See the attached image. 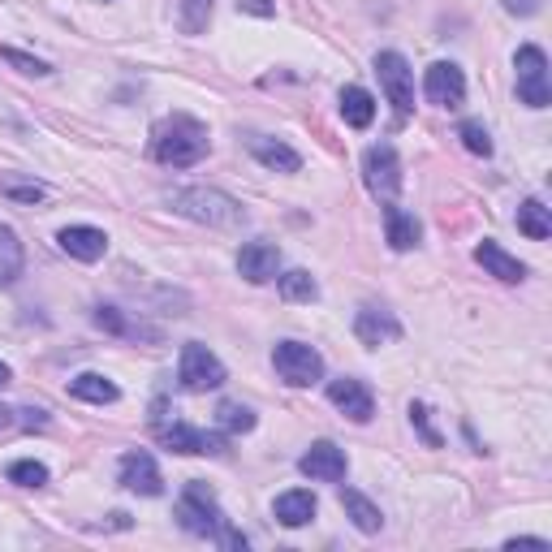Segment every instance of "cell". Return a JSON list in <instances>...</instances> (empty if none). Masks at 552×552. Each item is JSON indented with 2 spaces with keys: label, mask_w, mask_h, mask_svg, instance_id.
Listing matches in <instances>:
<instances>
[{
  "label": "cell",
  "mask_w": 552,
  "mask_h": 552,
  "mask_svg": "<svg viewBox=\"0 0 552 552\" xmlns=\"http://www.w3.org/2000/svg\"><path fill=\"white\" fill-rule=\"evenodd\" d=\"M475 264L488 272V276H496V281H505V285H518L522 276H527V268H522L501 242H488V238L475 246Z\"/></svg>",
  "instance_id": "obj_17"
},
{
  "label": "cell",
  "mask_w": 552,
  "mask_h": 552,
  "mask_svg": "<svg viewBox=\"0 0 552 552\" xmlns=\"http://www.w3.org/2000/svg\"><path fill=\"white\" fill-rule=\"evenodd\" d=\"M22 264H26V255H22V242H18V233H13L9 225H0V285H13L22 276Z\"/></svg>",
  "instance_id": "obj_25"
},
{
  "label": "cell",
  "mask_w": 552,
  "mask_h": 552,
  "mask_svg": "<svg viewBox=\"0 0 552 552\" xmlns=\"http://www.w3.org/2000/svg\"><path fill=\"white\" fill-rule=\"evenodd\" d=\"M458 138L466 143V151H471V156H483L488 160L492 156V134L483 130V121H462V130H458Z\"/></svg>",
  "instance_id": "obj_32"
},
{
  "label": "cell",
  "mask_w": 552,
  "mask_h": 552,
  "mask_svg": "<svg viewBox=\"0 0 552 552\" xmlns=\"http://www.w3.org/2000/svg\"><path fill=\"white\" fill-rule=\"evenodd\" d=\"M9 483H18V488H44L48 483V466L35 462V458H22L9 466Z\"/></svg>",
  "instance_id": "obj_30"
},
{
  "label": "cell",
  "mask_w": 552,
  "mask_h": 552,
  "mask_svg": "<svg viewBox=\"0 0 552 552\" xmlns=\"http://www.w3.org/2000/svg\"><path fill=\"white\" fill-rule=\"evenodd\" d=\"M518 229L527 233L531 242L552 238V216H548V207H544L540 199H527V203L518 207Z\"/></svg>",
  "instance_id": "obj_26"
},
{
  "label": "cell",
  "mask_w": 552,
  "mask_h": 552,
  "mask_svg": "<svg viewBox=\"0 0 552 552\" xmlns=\"http://www.w3.org/2000/svg\"><path fill=\"white\" fill-rule=\"evenodd\" d=\"M540 5H544V0H505V9L518 13V18H535V13H540Z\"/></svg>",
  "instance_id": "obj_35"
},
{
  "label": "cell",
  "mask_w": 552,
  "mask_h": 552,
  "mask_svg": "<svg viewBox=\"0 0 552 552\" xmlns=\"http://www.w3.org/2000/svg\"><path fill=\"white\" fill-rule=\"evenodd\" d=\"M514 69H518V100L527 108H548L552 104V82H548V57L544 48H518L514 57Z\"/></svg>",
  "instance_id": "obj_6"
},
{
  "label": "cell",
  "mask_w": 552,
  "mask_h": 552,
  "mask_svg": "<svg viewBox=\"0 0 552 552\" xmlns=\"http://www.w3.org/2000/svg\"><path fill=\"white\" fill-rule=\"evenodd\" d=\"M22 414H26V419H22L26 427H44V423H48V419H44V410H22Z\"/></svg>",
  "instance_id": "obj_38"
},
{
  "label": "cell",
  "mask_w": 552,
  "mask_h": 552,
  "mask_svg": "<svg viewBox=\"0 0 552 552\" xmlns=\"http://www.w3.org/2000/svg\"><path fill=\"white\" fill-rule=\"evenodd\" d=\"M341 117H345V126L367 130L371 121H376V100H371V91H363V87H345V91H341Z\"/></svg>",
  "instance_id": "obj_23"
},
{
  "label": "cell",
  "mask_w": 552,
  "mask_h": 552,
  "mask_svg": "<svg viewBox=\"0 0 552 552\" xmlns=\"http://www.w3.org/2000/svg\"><path fill=\"white\" fill-rule=\"evenodd\" d=\"M177 518H182V527H186L190 535L216 540L220 548H229V552H246V535L233 531V522L225 518V509L216 505L212 488H207V483H199V479L186 483L182 501H177Z\"/></svg>",
  "instance_id": "obj_1"
},
{
  "label": "cell",
  "mask_w": 552,
  "mask_h": 552,
  "mask_svg": "<svg viewBox=\"0 0 552 552\" xmlns=\"http://www.w3.org/2000/svg\"><path fill=\"white\" fill-rule=\"evenodd\" d=\"M376 74H380V87L389 95V104L397 108V117H410L414 113V69L406 65V57L402 52H380Z\"/></svg>",
  "instance_id": "obj_8"
},
{
  "label": "cell",
  "mask_w": 552,
  "mask_h": 552,
  "mask_svg": "<svg viewBox=\"0 0 552 552\" xmlns=\"http://www.w3.org/2000/svg\"><path fill=\"white\" fill-rule=\"evenodd\" d=\"M410 423H414V427H419V432H423V440H427V445H432V449L440 445L436 427H432V423H427V406H419V402H414V406H410Z\"/></svg>",
  "instance_id": "obj_34"
},
{
  "label": "cell",
  "mask_w": 552,
  "mask_h": 552,
  "mask_svg": "<svg viewBox=\"0 0 552 552\" xmlns=\"http://www.w3.org/2000/svg\"><path fill=\"white\" fill-rule=\"evenodd\" d=\"M177 380H182L186 393H207V389H220L225 384V363L207 350V345L190 341L182 345V363H177Z\"/></svg>",
  "instance_id": "obj_7"
},
{
  "label": "cell",
  "mask_w": 552,
  "mask_h": 552,
  "mask_svg": "<svg viewBox=\"0 0 552 552\" xmlns=\"http://www.w3.org/2000/svg\"><path fill=\"white\" fill-rule=\"evenodd\" d=\"M276 281H281V298H289V302H315V298H320V285H315V276L302 272V268L276 276Z\"/></svg>",
  "instance_id": "obj_28"
},
{
  "label": "cell",
  "mask_w": 552,
  "mask_h": 552,
  "mask_svg": "<svg viewBox=\"0 0 552 552\" xmlns=\"http://www.w3.org/2000/svg\"><path fill=\"white\" fill-rule=\"evenodd\" d=\"M251 156L264 164V169L272 173H298L302 169V156L289 143H281V138H268V134H255L251 138Z\"/></svg>",
  "instance_id": "obj_18"
},
{
  "label": "cell",
  "mask_w": 552,
  "mask_h": 552,
  "mask_svg": "<svg viewBox=\"0 0 552 552\" xmlns=\"http://www.w3.org/2000/svg\"><path fill=\"white\" fill-rule=\"evenodd\" d=\"M384 233H389V246L393 251H410L419 242V220L402 207H384Z\"/></svg>",
  "instance_id": "obj_24"
},
{
  "label": "cell",
  "mask_w": 552,
  "mask_h": 552,
  "mask_svg": "<svg viewBox=\"0 0 552 552\" xmlns=\"http://www.w3.org/2000/svg\"><path fill=\"white\" fill-rule=\"evenodd\" d=\"M238 272L246 276L251 285H264L281 272V251L272 242H246L238 251Z\"/></svg>",
  "instance_id": "obj_14"
},
{
  "label": "cell",
  "mask_w": 552,
  "mask_h": 552,
  "mask_svg": "<svg viewBox=\"0 0 552 552\" xmlns=\"http://www.w3.org/2000/svg\"><path fill=\"white\" fill-rule=\"evenodd\" d=\"M328 402H333L345 419H354V423H367L371 414H376V397H371V389L363 380H350V376L328 384Z\"/></svg>",
  "instance_id": "obj_11"
},
{
  "label": "cell",
  "mask_w": 552,
  "mask_h": 552,
  "mask_svg": "<svg viewBox=\"0 0 552 552\" xmlns=\"http://www.w3.org/2000/svg\"><path fill=\"white\" fill-rule=\"evenodd\" d=\"M0 190H5L9 199H18V203H39V199L48 195V190L39 186V182H13V177H5V182H0Z\"/></svg>",
  "instance_id": "obj_33"
},
{
  "label": "cell",
  "mask_w": 552,
  "mask_h": 552,
  "mask_svg": "<svg viewBox=\"0 0 552 552\" xmlns=\"http://www.w3.org/2000/svg\"><path fill=\"white\" fill-rule=\"evenodd\" d=\"M160 440L169 445L173 453H212V458H220L225 453V440L220 436H207V432H199V427H190V423H173V427H160Z\"/></svg>",
  "instance_id": "obj_15"
},
{
  "label": "cell",
  "mask_w": 552,
  "mask_h": 552,
  "mask_svg": "<svg viewBox=\"0 0 552 552\" xmlns=\"http://www.w3.org/2000/svg\"><path fill=\"white\" fill-rule=\"evenodd\" d=\"M173 212L177 216H186V220H195V225H207V229H238L246 212H242V203L225 195V190H216V186H186V190H173Z\"/></svg>",
  "instance_id": "obj_3"
},
{
  "label": "cell",
  "mask_w": 552,
  "mask_h": 552,
  "mask_svg": "<svg viewBox=\"0 0 552 552\" xmlns=\"http://www.w3.org/2000/svg\"><path fill=\"white\" fill-rule=\"evenodd\" d=\"M91 320H95V328H104V333H113V337H134V341H156L160 337L156 328H147L143 320H134V315L117 311V307H95Z\"/></svg>",
  "instance_id": "obj_20"
},
{
  "label": "cell",
  "mask_w": 552,
  "mask_h": 552,
  "mask_svg": "<svg viewBox=\"0 0 552 552\" xmlns=\"http://www.w3.org/2000/svg\"><path fill=\"white\" fill-rule=\"evenodd\" d=\"M315 509H320V501H315V492L307 488H294V492H281L272 505V514L281 527H307V522L315 518Z\"/></svg>",
  "instance_id": "obj_19"
},
{
  "label": "cell",
  "mask_w": 552,
  "mask_h": 552,
  "mask_svg": "<svg viewBox=\"0 0 552 552\" xmlns=\"http://www.w3.org/2000/svg\"><path fill=\"white\" fill-rule=\"evenodd\" d=\"M216 423L225 427L229 436H246V432H255V410L242 406V402H220L216 406Z\"/></svg>",
  "instance_id": "obj_27"
},
{
  "label": "cell",
  "mask_w": 552,
  "mask_h": 552,
  "mask_svg": "<svg viewBox=\"0 0 552 552\" xmlns=\"http://www.w3.org/2000/svg\"><path fill=\"white\" fill-rule=\"evenodd\" d=\"M363 182L376 199H384V203L397 199V190H402V160H397L393 143H376L363 151Z\"/></svg>",
  "instance_id": "obj_5"
},
{
  "label": "cell",
  "mask_w": 552,
  "mask_h": 552,
  "mask_svg": "<svg viewBox=\"0 0 552 552\" xmlns=\"http://www.w3.org/2000/svg\"><path fill=\"white\" fill-rule=\"evenodd\" d=\"M57 242L65 255L82 259V264H95V259H104V251H108L104 229H95V225H69V229H61Z\"/></svg>",
  "instance_id": "obj_16"
},
{
  "label": "cell",
  "mask_w": 552,
  "mask_h": 552,
  "mask_svg": "<svg viewBox=\"0 0 552 552\" xmlns=\"http://www.w3.org/2000/svg\"><path fill=\"white\" fill-rule=\"evenodd\" d=\"M212 9H216V0H182L177 22H182L186 35H199V31H207V22H212Z\"/></svg>",
  "instance_id": "obj_29"
},
{
  "label": "cell",
  "mask_w": 552,
  "mask_h": 552,
  "mask_svg": "<svg viewBox=\"0 0 552 552\" xmlns=\"http://www.w3.org/2000/svg\"><path fill=\"white\" fill-rule=\"evenodd\" d=\"M272 367H276V376L285 384H294V389H307V384H315L324 376L320 350H315V345H302V341H276Z\"/></svg>",
  "instance_id": "obj_4"
},
{
  "label": "cell",
  "mask_w": 552,
  "mask_h": 552,
  "mask_svg": "<svg viewBox=\"0 0 552 552\" xmlns=\"http://www.w3.org/2000/svg\"><path fill=\"white\" fill-rule=\"evenodd\" d=\"M298 471L307 479H320V483H341L350 462H345V449H337L333 440H315V445L298 458Z\"/></svg>",
  "instance_id": "obj_10"
},
{
  "label": "cell",
  "mask_w": 552,
  "mask_h": 552,
  "mask_svg": "<svg viewBox=\"0 0 552 552\" xmlns=\"http://www.w3.org/2000/svg\"><path fill=\"white\" fill-rule=\"evenodd\" d=\"M423 95H427V104H436V108H462L466 104V78H462V69L453 65V61L427 65Z\"/></svg>",
  "instance_id": "obj_9"
},
{
  "label": "cell",
  "mask_w": 552,
  "mask_h": 552,
  "mask_svg": "<svg viewBox=\"0 0 552 552\" xmlns=\"http://www.w3.org/2000/svg\"><path fill=\"white\" fill-rule=\"evenodd\" d=\"M509 552H518V548H548V540H540V535H518V540H505Z\"/></svg>",
  "instance_id": "obj_37"
},
{
  "label": "cell",
  "mask_w": 552,
  "mask_h": 552,
  "mask_svg": "<svg viewBox=\"0 0 552 552\" xmlns=\"http://www.w3.org/2000/svg\"><path fill=\"white\" fill-rule=\"evenodd\" d=\"M207 147H212V138H207V126L186 113H173L164 117L156 134H151V151H156L160 164H169V169H190V164H199L207 156Z\"/></svg>",
  "instance_id": "obj_2"
},
{
  "label": "cell",
  "mask_w": 552,
  "mask_h": 552,
  "mask_svg": "<svg viewBox=\"0 0 552 552\" xmlns=\"http://www.w3.org/2000/svg\"><path fill=\"white\" fill-rule=\"evenodd\" d=\"M354 337L363 345H371V350H380V345L402 337V324H397L393 311H384V307H363L354 315Z\"/></svg>",
  "instance_id": "obj_13"
},
{
  "label": "cell",
  "mask_w": 552,
  "mask_h": 552,
  "mask_svg": "<svg viewBox=\"0 0 552 552\" xmlns=\"http://www.w3.org/2000/svg\"><path fill=\"white\" fill-rule=\"evenodd\" d=\"M341 505H345V514H350V522L363 535H376L384 527V514H380V505H371L363 492H354V488H341Z\"/></svg>",
  "instance_id": "obj_22"
},
{
  "label": "cell",
  "mask_w": 552,
  "mask_h": 552,
  "mask_svg": "<svg viewBox=\"0 0 552 552\" xmlns=\"http://www.w3.org/2000/svg\"><path fill=\"white\" fill-rule=\"evenodd\" d=\"M9 380H13V371H9L5 363H0V389H5V384H9Z\"/></svg>",
  "instance_id": "obj_40"
},
{
  "label": "cell",
  "mask_w": 552,
  "mask_h": 552,
  "mask_svg": "<svg viewBox=\"0 0 552 552\" xmlns=\"http://www.w3.org/2000/svg\"><path fill=\"white\" fill-rule=\"evenodd\" d=\"M69 393L78 397V402H95V406H113L121 389L108 376H100V371H82V376L69 380Z\"/></svg>",
  "instance_id": "obj_21"
},
{
  "label": "cell",
  "mask_w": 552,
  "mask_h": 552,
  "mask_svg": "<svg viewBox=\"0 0 552 552\" xmlns=\"http://www.w3.org/2000/svg\"><path fill=\"white\" fill-rule=\"evenodd\" d=\"M121 488H130L138 496H160L164 492V479H160V466L151 453L143 449H134L121 458Z\"/></svg>",
  "instance_id": "obj_12"
},
{
  "label": "cell",
  "mask_w": 552,
  "mask_h": 552,
  "mask_svg": "<svg viewBox=\"0 0 552 552\" xmlns=\"http://www.w3.org/2000/svg\"><path fill=\"white\" fill-rule=\"evenodd\" d=\"M9 423H13V410H5V406H0V432H5Z\"/></svg>",
  "instance_id": "obj_39"
},
{
  "label": "cell",
  "mask_w": 552,
  "mask_h": 552,
  "mask_svg": "<svg viewBox=\"0 0 552 552\" xmlns=\"http://www.w3.org/2000/svg\"><path fill=\"white\" fill-rule=\"evenodd\" d=\"M238 9L242 13H255V18H272V13H276L272 0H238Z\"/></svg>",
  "instance_id": "obj_36"
},
{
  "label": "cell",
  "mask_w": 552,
  "mask_h": 552,
  "mask_svg": "<svg viewBox=\"0 0 552 552\" xmlns=\"http://www.w3.org/2000/svg\"><path fill=\"white\" fill-rule=\"evenodd\" d=\"M0 61L13 65L18 74H35V78L52 74V65H48V61H39V57H31V52H22V48H0Z\"/></svg>",
  "instance_id": "obj_31"
}]
</instances>
